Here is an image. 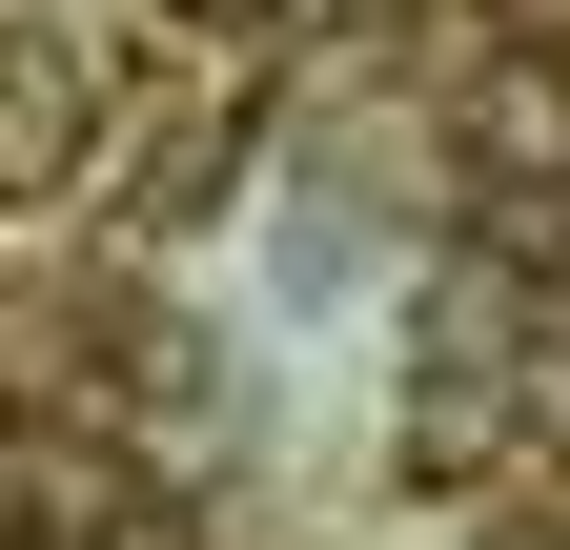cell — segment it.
<instances>
[{"mask_svg": "<svg viewBox=\"0 0 570 550\" xmlns=\"http://www.w3.org/2000/svg\"><path fill=\"white\" fill-rule=\"evenodd\" d=\"M82 144H102V82H82L41 21H0V204H61Z\"/></svg>", "mask_w": 570, "mask_h": 550, "instance_id": "obj_1", "label": "cell"}, {"mask_svg": "<svg viewBox=\"0 0 570 550\" xmlns=\"http://www.w3.org/2000/svg\"><path fill=\"white\" fill-rule=\"evenodd\" d=\"M184 41H285V0H164Z\"/></svg>", "mask_w": 570, "mask_h": 550, "instance_id": "obj_2", "label": "cell"}]
</instances>
